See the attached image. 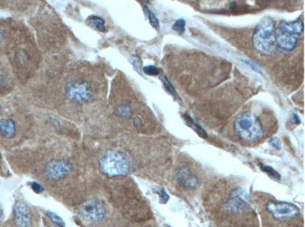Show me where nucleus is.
Masks as SVG:
<instances>
[{
    "mask_svg": "<svg viewBox=\"0 0 305 227\" xmlns=\"http://www.w3.org/2000/svg\"><path fill=\"white\" fill-rule=\"evenodd\" d=\"M100 170L109 178L124 177L131 172L128 156L119 150H108L100 160Z\"/></svg>",
    "mask_w": 305,
    "mask_h": 227,
    "instance_id": "f257e3e1",
    "label": "nucleus"
},
{
    "mask_svg": "<svg viewBox=\"0 0 305 227\" xmlns=\"http://www.w3.org/2000/svg\"><path fill=\"white\" fill-rule=\"evenodd\" d=\"M234 128L238 137L251 144L261 140L264 135L262 123L253 113H245L237 117Z\"/></svg>",
    "mask_w": 305,
    "mask_h": 227,
    "instance_id": "f03ea898",
    "label": "nucleus"
},
{
    "mask_svg": "<svg viewBox=\"0 0 305 227\" xmlns=\"http://www.w3.org/2000/svg\"><path fill=\"white\" fill-rule=\"evenodd\" d=\"M254 46L260 54L272 55L276 50L275 23L271 18H265L258 25L253 38Z\"/></svg>",
    "mask_w": 305,
    "mask_h": 227,
    "instance_id": "7ed1b4c3",
    "label": "nucleus"
},
{
    "mask_svg": "<svg viewBox=\"0 0 305 227\" xmlns=\"http://www.w3.org/2000/svg\"><path fill=\"white\" fill-rule=\"evenodd\" d=\"M303 31V23L301 20L292 22H281L275 31L276 44L284 51L290 52L298 44L299 36Z\"/></svg>",
    "mask_w": 305,
    "mask_h": 227,
    "instance_id": "20e7f679",
    "label": "nucleus"
},
{
    "mask_svg": "<svg viewBox=\"0 0 305 227\" xmlns=\"http://www.w3.org/2000/svg\"><path fill=\"white\" fill-rule=\"evenodd\" d=\"M266 209L271 220L277 223L293 221L299 216V209L292 204L268 201Z\"/></svg>",
    "mask_w": 305,
    "mask_h": 227,
    "instance_id": "39448f33",
    "label": "nucleus"
},
{
    "mask_svg": "<svg viewBox=\"0 0 305 227\" xmlns=\"http://www.w3.org/2000/svg\"><path fill=\"white\" fill-rule=\"evenodd\" d=\"M65 92L68 99L77 105L89 103L93 99L92 86L84 81H73L69 83Z\"/></svg>",
    "mask_w": 305,
    "mask_h": 227,
    "instance_id": "423d86ee",
    "label": "nucleus"
},
{
    "mask_svg": "<svg viewBox=\"0 0 305 227\" xmlns=\"http://www.w3.org/2000/svg\"><path fill=\"white\" fill-rule=\"evenodd\" d=\"M84 221L88 223H99L103 221L106 214L104 205L97 199L93 198L84 203L79 211Z\"/></svg>",
    "mask_w": 305,
    "mask_h": 227,
    "instance_id": "0eeeda50",
    "label": "nucleus"
},
{
    "mask_svg": "<svg viewBox=\"0 0 305 227\" xmlns=\"http://www.w3.org/2000/svg\"><path fill=\"white\" fill-rule=\"evenodd\" d=\"M72 166L64 160H52L44 167V176L51 181H58L67 178Z\"/></svg>",
    "mask_w": 305,
    "mask_h": 227,
    "instance_id": "6e6552de",
    "label": "nucleus"
},
{
    "mask_svg": "<svg viewBox=\"0 0 305 227\" xmlns=\"http://www.w3.org/2000/svg\"><path fill=\"white\" fill-rule=\"evenodd\" d=\"M177 182L187 190H196L199 186V179L189 167H181L177 175Z\"/></svg>",
    "mask_w": 305,
    "mask_h": 227,
    "instance_id": "1a4fd4ad",
    "label": "nucleus"
},
{
    "mask_svg": "<svg viewBox=\"0 0 305 227\" xmlns=\"http://www.w3.org/2000/svg\"><path fill=\"white\" fill-rule=\"evenodd\" d=\"M14 217H15V223L17 226H31L32 215H31L30 209L23 201H19L14 206Z\"/></svg>",
    "mask_w": 305,
    "mask_h": 227,
    "instance_id": "9d476101",
    "label": "nucleus"
},
{
    "mask_svg": "<svg viewBox=\"0 0 305 227\" xmlns=\"http://www.w3.org/2000/svg\"><path fill=\"white\" fill-rule=\"evenodd\" d=\"M0 134L6 138H12L16 135V125L15 122L10 119H0Z\"/></svg>",
    "mask_w": 305,
    "mask_h": 227,
    "instance_id": "9b49d317",
    "label": "nucleus"
},
{
    "mask_svg": "<svg viewBox=\"0 0 305 227\" xmlns=\"http://www.w3.org/2000/svg\"><path fill=\"white\" fill-rule=\"evenodd\" d=\"M86 24L88 25V26H90L93 29L98 31H104L106 30L105 28V22L103 18L96 16V15H92L89 16L87 20H86Z\"/></svg>",
    "mask_w": 305,
    "mask_h": 227,
    "instance_id": "f8f14e48",
    "label": "nucleus"
},
{
    "mask_svg": "<svg viewBox=\"0 0 305 227\" xmlns=\"http://www.w3.org/2000/svg\"><path fill=\"white\" fill-rule=\"evenodd\" d=\"M115 114L117 117H121V118H131L133 116V109L130 105L126 104H122L119 105L115 110Z\"/></svg>",
    "mask_w": 305,
    "mask_h": 227,
    "instance_id": "ddd939ff",
    "label": "nucleus"
},
{
    "mask_svg": "<svg viewBox=\"0 0 305 227\" xmlns=\"http://www.w3.org/2000/svg\"><path fill=\"white\" fill-rule=\"evenodd\" d=\"M184 118H185L186 122L189 125L190 127H192L193 129H195V132H196L198 135H200L203 138H207V133H206L204 129H202L201 127H200L197 123L195 122L189 116L185 115V116H184Z\"/></svg>",
    "mask_w": 305,
    "mask_h": 227,
    "instance_id": "4468645a",
    "label": "nucleus"
},
{
    "mask_svg": "<svg viewBox=\"0 0 305 227\" xmlns=\"http://www.w3.org/2000/svg\"><path fill=\"white\" fill-rule=\"evenodd\" d=\"M46 214L48 216L50 221H52L55 225L57 227H65V221H63L62 218L59 217L58 215L55 214L52 211H47Z\"/></svg>",
    "mask_w": 305,
    "mask_h": 227,
    "instance_id": "2eb2a0df",
    "label": "nucleus"
},
{
    "mask_svg": "<svg viewBox=\"0 0 305 227\" xmlns=\"http://www.w3.org/2000/svg\"><path fill=\"white\" fill-rule=\"evenodd\" d=\"M260 167H261L263 171H265V172L268 174L269 177L274 178L276 180H280L281 177L279 173L276 172L273 168H271L269 166H264V165H260Z\"/></svg>",
    "mask_w": 305,
    "mask_h": 227,
    "instance_id": "dca6fc26",
    "label": "nucleus"
},
{
    "mask_svg": "<svg viewBox=\"0 0 305 227\" xmlns=\"http://www.w3.org/2000/svg\"><path fill=\"white\" fill-rule=\"evenodd\" d=\"M145 12H146V15H147V17H148L150 25H152L153 27H155V28L158 29L159 21L158 19L156 18V16L154 15V13H153L149 9H147V8H145Z\"/></svg>",
    "mask_w": 305,
    "mask_h": 227,
    "instance_id": "f3484780",
    "label": "nucleus"
},
{
    "mask_svg": "<svg viewBox=\"0 0 305 227\" xmlns=\"http://www.w3.org/2000/svg\"><path fill=\"white\" fill-rule=\"evenodd\" d=\"M185 21L183 19H178L177 21H176V23L173 25V29L175 31H177V33L179 34H182L183 32L185 31Z\"/></svg>",
    "mask_w": 305,
    "mask_h": 227,
    "instance_id": "a211bd4d",
    "label": "nucleus"
},
{
    "mask_svg": "<svg viewBox=\"0 0 305 227\" xmlns=\"http://www.w3.org/2000/svg\"><path fill=\"white\" fill-rule=\"evenodd\" d=\"M162 81H163V83H164V86H165V88L169 91V93H171L173 96H175V97H177V93H176V90H175V88L173 87V86L171 85L170 82L167 80L166 78H165V76H163L162 77Z\"/></svg>",
    "mask_w": 305,
    "mask_h": 227,
    "instance_id": "6ab92c4d",
    "label": "nucleus"
},
{
    "mask_svg": "<svg viewBox=\"0 0 305 227\" xmlns=\"http://www.w3.org/2000/svg\"><path fill=\"white\" fill-rule=\"evenodd\" d=\"M144 73L147 74V75H151V76H155V75H158L160 71H159L158 68L154 67V66H146V67L143 69Z\"/></svg>",
    "mask_w": 305,
    "mask_h": 227,
    "instance_id": "aec40b11",
    "label": "nucleus"
},
{
    "mask_svg": "<svg viewBox=\"0 0 305 227\" xmlns=\"http://www.w3.org/2000/svg\"><path fill=\"white\" fill-rule=\"evenodd\" d=\"M31 188L36 193H42L43 191V187L38 182H32L31 183Z\"/></svg>",
    "mask_w": 305,
    "mask_h": 227,
    "instance_id": "412c9836",
    "label": "nucleus"
},
{
    "mask_svg": "<svg viewBox=\"0 0 305 227\" xmlns=\"http://www.w3.org/2000/svg\"><path fill=\"white\" fill-rule=\"evenodd\" d=\"M156 192H157L159 196H160V198H161V203L167 202V200L169 199V197H168V194L165 192V190H159V191H156Z\"/></svg>",
    "mask_w": 305,
    "mask_h": 227,
    "instance_id": "4be33fe9",
    "label": "nucleus"
},
{
    "mask_svg": "<svg viewBox=\"0 0 305 227\" xmlns=\"http://www.w3.org/2000/svg\"><path fill=\"white\" fill-rule=\"evenodd\" d=\"M134 124L137 129H140L142 127V120H141L140 117H135Z\"/></svg>",
    "mask_w": 305,
    "mask_h": 227,
    "instance_id": "5701e85b",
    "label": "nucleus"
},
{
    "mask_svg": "<svg viewBox=\"0 0 305 227\" xmlns=\"http://www.w3.org/2000/svg\"><path fill=\"white\" fill-rule=\"evenodd\" d=\"M1 82H2V77L0 76V83H1Z\"/></svg>",
    "mask_w": 305,
    "mask_h": 227,
    "instance_id": "b1692460",
    "label": "nucleus"
},
{
    "mask_svg": "<svg viewBox=\"0 0 305 227\" xmlns=\"http://www.w3.org/2000/svg\"><path fill=\"white\" fill-rule=\"evenodd\" d=\"M0 113H1V107H0Z\"/></svg>",
    "mask_w": 305,
    "mask_h": 227,
    "instance_id": "393cba45",
    "label": "nucleus"
},
{
    "mask_svg": "<svg viewBox=\"0 0 305 227\" xmlns=\"http://www.w3.org/2000/svg\"><path fill=\"white\" fill-rule=\"evenodd\" d=\"M0 214H1V212H0Z\"/></svg>",
    "mask_w": 305,
    "mask_h": 227,
    "instance_id": "a878e982",
    "label": "nucleus"
}]
</instances>
